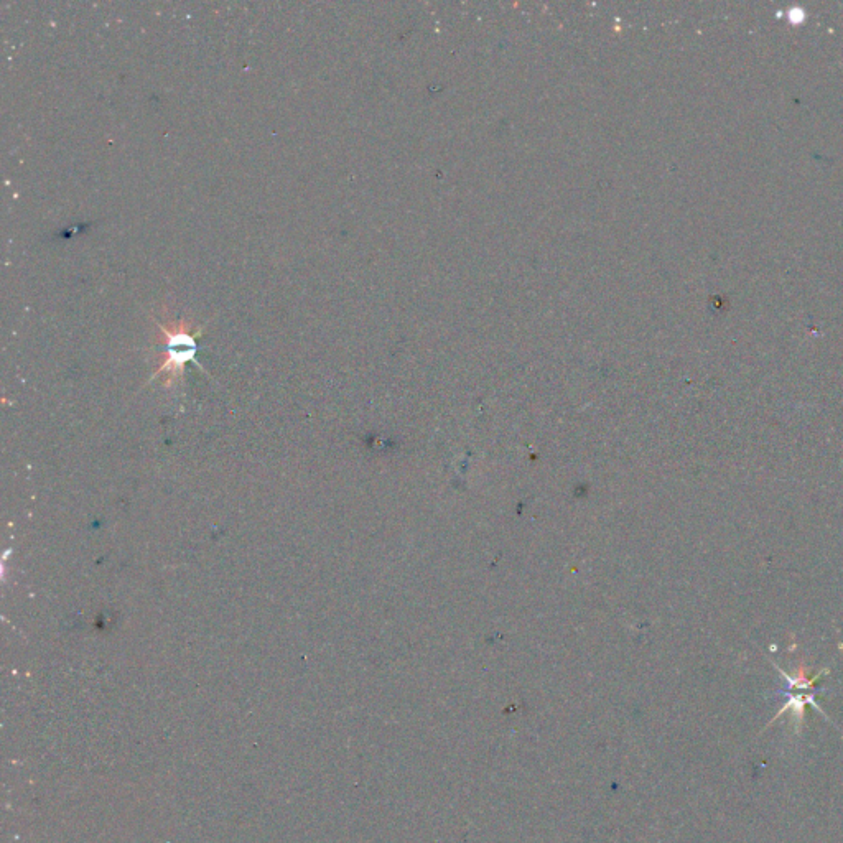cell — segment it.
<instances>
[{
  "label": "cell",
  "instance_id": "obj_1",
  "mask_svg": "<svg viewBox=\"0 0 843 843\" xmlns=\"http://www.w3.org/2000/svg\"><path fill=\"white\" fill-rule=\"evenodd\" d=\"M157 327L164 335L165 353L162 364L150 381L162 379L165 387H172L175 382L183 378L187 363L196 364L198 368L203 369L196 361L200 328H196L188 320H172V318H167L165 323L157 322Z\"/></svg>",
  "mask_w": 843,
  "mask_h": 843
}]
</instances>
